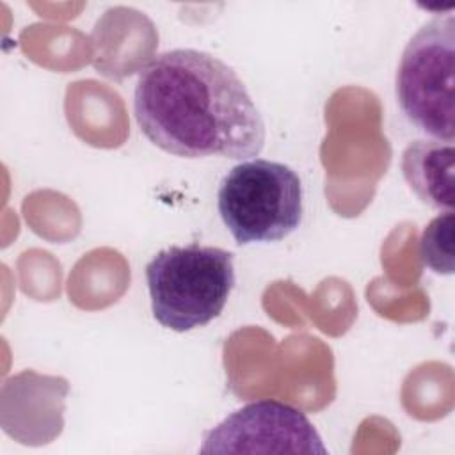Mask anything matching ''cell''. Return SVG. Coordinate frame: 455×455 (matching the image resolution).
<instances>
[{"mask_svg":"<svg viewBox=\"0 0 455 455\" xmlns=\"http://www.w3.org/2000/svg\"><path fill=\"white\" fill-rule=\"evenodd\" d=\"M133 116L142 135L181 158H256L265 123L245 84L222 59L194 48L153 57L139 73Z\"/></svg>","mask_w":455,"mask_h":455,"instance_id":"cell-1","label":"cell"},{"mask_svg":"<svg viewBox=\"0 0 455 455\" xmlns=\"http://www.w3.org/2000/svg\"><path fill=\"white\" fill-rule=\"evenodd\" d=\"M233 252L201 243L171 245L146 265L155 320L187 332L215 320L235 288Z\"/></svg>","mask_w":455,"mask_h":455,"instance_id":"cell-2","label":"cell"},{"mask_svg":"<svg viewBox=\"0 0 455 455\" xmlns=\"http://www.w3.org/2000/svg\"><path fill=\"white\" fill-rule=\"evenodd\" d=\"M304 192L286 164L251 158L231 167L219 183L217 210L238 245L277 242L302 222Z\"/></svg>","mask_w":455,"mask_h":455,"instance_id":"cell-3","label":"cell"},{"mask_svg":"<svg viewBox=\"0 0 455 455\" xmlns=\"http://www.w3.org/2000/svg\"><path fill=\"white\" fill-rule=\"evenodd\" d=\"M455 18L437 14L405 44L396 76V101L405 119L425 135L455 139Z\"/></svg>","mask_w":455,"mask_h":455,"instance_id":"cell-4","label":"cell"},{"mask_svg":"<svg viewBox=\"0 0 455 455\" xmlns=\"http://www.w3.org/2000/svg\"><path fill=\"white\" fill-rule=\"evenodd\" d=\"M201 453H327L307 416L279 400H256L203 437Z\"/></svg>","mask_w":455,"mask_h":455,"instance_id":"cell-5","label":"cell"},{"mask_svg":"<svg viewBox=\"0 0 455 455\" xmlns=\"http://www.w3.org/2000/svg\"><path fill=\"white\" fill-rule=\"evenodd\" d=\"M400 169L405 183L423 204L441 212H453V142L435 139L414 140L403 149Z\"/></svg>","mask_w":455,"mask_h":455,"instance_id":"cell-6","label":"cell"},{"mask_svg":"<svg viewBox=\"0 0 455 455\" xmlns=\"http://www.w3.org/2000/svg\"><path fill=\"white\" fill-rule=\"evenodd\" d=\"M453 212H443L434 217L421 233L419 258L434 274H453Z\"/></svg>","mask_w":455,"mask_h":455,"instance_id":"cell-7","label":"cell"}]
</instances>
